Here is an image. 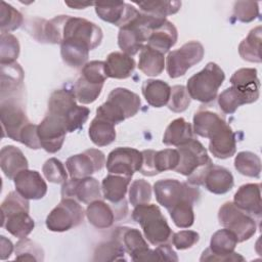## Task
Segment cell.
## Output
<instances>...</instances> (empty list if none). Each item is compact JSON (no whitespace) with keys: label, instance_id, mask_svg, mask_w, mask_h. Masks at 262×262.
Wrapping results in <instances>:
<instances>
[{"label":"cell","instance_id":"obj_1","mask_svg":"<svg viewBox=\"0 0 262 262\" xmlns=\"http://www.w3.org/2000/svg\"><path fill=\"white\" fill-rule=\"evenodd\" d=\"M165 19L137 10L126 24L120 27L118 34L119 47L130 56L136 54L147 44L151 30Z\"/></svg>","mask_w":262,"mask_h":262},{"label":"cell","instance_id":"obj_2","mask_svg":"<svg viewBox=\"0 0 262 262\" xmlns=\"http://www.w3.org/2000/svg\"><path fill=\"white\" fill-rule=\"evenodd\" d=\"M179 162L175 171L187 177L191 185H203L205 175L213 164L204 145L195 138L177 146Z\"/></svg>","mask_w":262,"mask_h":262},{"label":"cell","instance_id":"obj_3","mask_svg":"<svg viewBox=\"0 0 262 262\" xmlns=\"http://www.w3.org/2000/svg\"><path fill=\"white\" fill-rule=\"evenodd\" d=\"M29 200L17 191L9 192L2 202V227L15 237H27L35 227V222L29 215Z\"/></svg>","mask_w":262,"mask_h":262},{"label":"cell","instance_id":"obj_4","mask_svg":"<svg viewBox=\"0 0 262 262\" xmlns=\"http://www.w3.org/2000/svg\"><path fill=\"white\" fill-rule=\"evenodd\" d=\"M74 91L58 89L51 93L48 100V114L60 118L69 133L80 129L88 120L90 111L86 106L76 103Z\"/></svg>","mask_w":262,"mask_h":262},{"label":"cell","instance_id":"obj_5","mask_svg":"<svg viewBox=\"0 0 262 262\" xmlns=\"http://www.w3.org/2000/svg\"><path fill=\"white\" fill-rule=\"evenodd\" d=\"M140 98L131 90L118 87L112 90L104 103L96 110V117L119 124L135 116L140 110Z\"/></svg>","mask_w":262,"mask_h":262},{"label":"cell","instance_id":"obj_6","mask_svg":"<svg viewBox=\"0 0 262 262\" xmlns=\"http://www.w3.org/2000/svg\"><path fill=\"white\" fill-rule=\"evenodd\" d=\"M132 218L141 226L144 237L154 246L168 243L173 235L166 218L157 205L147 203L134 207Z\"/></svg>","mask_w":262,"mask_h":262},{"label":"cell","instance_id":"obj_7","mask_svg":"<svg viewBox=\"0 0 262 262\" xmlns=\"http://www.w3.org/2000/svg\"><path fill=\"white\" fill-rule=\"evenodd\" d=\"M225 79V74L215 62H208L199 73L191 76L186 85L190 98L209 103L213 101Z\"/></svg>","mask_w":262,"mask_h":262},{"label":"cell","instance_id":"obj_8","mask_svg":"<svg viewBox=\"0 0 262 262\" xmlns=\"http://www.w3.org/2000/svg\"><path fill=\"white\" fill-rule=\"evenodd\" d=\"M154 192L158 203L168 211L174 206L188 201L196 203L200 190L188 182H180L176 179H162L154 184Z\"/></svg>","mask_w":262,"mask_h":262},{"label":"cell","instance_id":"obj_9","mask_svg":"<svg viewBox=\"0 0 262 262\" xmlns=\"http://www.w3.org/2000/svg\"><path fill=\"white\" fill-rule=\"evenodd\" d=\"M218 220L224 228L235 234L238 243L251 238L257 229L255 218L237 208L233 202H226L220 207Z\"/></svg>","mask_w":262,"mask_h":262},{"label":"cell","instance_id":"obj_10","mask_svg":"<svg viewBox=\"0 0 262 262\" xmlns=\"http://www.w3.org/2000/svg\"><path fill=\"white\" fill-rule=\"evenodd\" d=\"M84 210L82 206L71 198H62L60 203L48 214L46 227L50 231L62 232L77 227L84 220Z\"/></svg>","mask_w":262,"mask_h":262},{"label":"cell","instance_id":"obj_11","mask_svg":"<svg viewBox=\"0 0 262 262\" xmlns=\"http://www.w3.org/2000/svg\"><path fill=\"white\" fill-rule=\"evenodd\" d=\"M237 243V238L231 230L227 228L219 229L212 235L210 247L203 252L200 260L217 262L244 261L245 258L234 252Z\"/></svg>","mask_w":262,"mask_h":262},{"label":"cell","instance_id":"obj_12","mask_svg":"<svg viewBox=\"0 0 262 262\" xmlns=\"http://www.w3.org/2000/svg\"><path fill=\"white\" fill-rule=\"evenodd\" d=\"M20 97L21 96H11L1 98L0 104L3 136H7L14 141H19L21 130L31 123L20 102Z\"/></svg>","mask_w":262,"mask_h":262},{"label":"cell","instance_id":"obj_13","mask_svg":"<svg viewBox=\"0 0 262 262\" xmlns=\"http://www.w3.org/2000/svg\"><path fill=\"white\" fill-rule=\"evenodd\" d=\"M205 49L198 41H189L179 49L169 52L167 56V73L175 79L185 75L192 66L199 63L204 57Z\"/></svg>","mask_w":262,"mask_h":262},{"label":"cell","instance_id":"obj_14","mask_svg":"<svg viewBox=\"0 0 262 262\" xmlns=\"http://www.w3.org/2000/svg\"><path fill=\"white\" fill-rule=\"evenodd\" d=\"M102 36V31L96 24L85 18L64 15L61 41L67 38H76L88 43L91 49H95L101 43Z\"/></svg>","mask_w":262,"mask_h":262},{"label":"cell","instance_id":"obj_15","mask_svg":"<svg viewBox=\"0 0 262 262\" xmlns=\"http://www.w3.org/2000/svg\"><path fill=\"white\" fill-rule=\"evenodd\" d=\"M37 133L41 147L49 154H54L61 148L68 130L60 118L47 113L38 125Z\"/></svg>","mask_w":262,"mask_h":262},{"label":"cell","instance_id":"obj_16","mask_svg":"<svg viewBox=\"0 0 262 262\" xmlns=\"http://www.w3.org/2000/svg\"><path fill=\"white\" fill-rule=\"evenodd\" d=\"M105 164L104 154L96 148H89L70 157L66 167L71 178H85L100 171Z\"/></svg>","mask_w":262,"mask_h":262},{"label":"cell","instance_id":"obj_17","mask_svg":"<svg viewBox=\"0 0 262 262\" xmlns=\"http://www.w3.org/2000/svg\"><path fill=\"white\" fill-rule=\"evenodd\" d=\"M141 164V151L131 147H117L108 154L106 169L110 174H118L132 178L133 174L140 170Z\"/></svg>","mask_w":262,"mask_h":262},{"label":"cell","instance_id":"obj_18","mask_svg":"<svg viewBox=\"0 0 262 262\" xmlns=\"http://www.w3.org/2000/svg\"><path fill=\"white\" fill-rule=\"evenodd\" d=\"M61 196L71 198L84 204H90L101 198L99 182L93 177L71 178L61 186Z\"/></svg>","mask_w":262,"mask_h":262},{"label":"cell","instance_id":"obj_19","mask_svg":"<svg viewBox=\"0 0 262 262\" xmlns=\"http://www.w3.org/2000/svg\"><path fill=\"white\" fill-rule=\"evenodd\" d=\"M63 19L64 15H57L50 20L36 17L29 21L27 29L38 42L60 44Z\"/></svg>","mask_w":262,"mask_h":262},{"label":"cell","instance_id":"obj_20","mask_svg":"<svg viewBox=\"0 0 262 262\" xmlns=\"http://www.w3.org/2000/svg\"><path fill=\"white\" fill-rule=\"evenodd\" d=\"M209 150L218 159H228L236 151L235 134L224 121L209 136Z\"/></svg>","mask_w":262,"mask_h":262},{"label":"cell","instance_id":"obj_21","mask_svg":"<svg viewBox=\"0 0 262 262\" xmlns=\"http://www.w3.org/2000/svg\"><path fill=\"white\" fill-rule=\"evenodd\" d=\"M13 180L15 190L27 200H40L47 192V184L38 171L25 169Z\"/></svg>","mask_w":262,"mask_h":262},{"label":"cell","instance_id":"obj_22","mask_svg":"<svg viewBox=\"0 0 262 262\" xmlns=\"http://www.w3.org/2000/svg\"><path fill=\"white\" fill-rule=\"evenodd\" d=\"M233 203L244 212L254 218L260 219L262 214L260 183H247L242 185L234 194Z\"/></svg>","mask_w":262,"mask_h":262},{"label":"cell","instance_id":"obj_23","mask_svg":"<svg viewBox=\"0 0 262 262\" xmlns=\"http://www.w3.org/2000/svg\"><path fill=\"white\" fill-rule=\"evenodd\" d=\"M96 14L104 21L122 27L137 11V9L125 2L94 3Z\"/></svg>","mask_w":262,"mask_h":262},{"label":"cell","instance_id":"obj_24","mask_svg":"<svg viewBox=\"0 0 262 262\" xmlns=\"http://www.w3.org/2000/svg\"><path fill=\"white\" fill-rule=\"evenodd\" d=\"M92 50L88 43L76 38L63 39L60 43V54L64 63L71 68L84 67Z\"/></svg>","mask_w":262,"mask_h":262},{"label":"cell","instance_id":"obj_25","mask_svg":"<svg viewBox=\"0 0 262 262\" xmlns=\"http://www.w3.org/2000/svg\"><path fill=\"white\" fill-rule=\"evenodd\" d=\"M24 72L18 63L1 64V98L21 96Z\"/></svg>","mask_w":262,"mask_h":262},{"label":"cell","instance_id":"obj_26","mask_svg":"<svg viewBox=\"0 0 262 262\" xmlns=\"http://www.w3.org/2000/svg\"><path fill=\"white\" fill-rule=\"evenodd\" d=\"M177 38V29L171 21L165 19L161 25L151 30L147 45L165 54L176 44Z\"/></svg>","mask_w":262,"mask_h":262},{"label":"cell","instance_id":"obj_27","mask_svg":"<svg viewBox=\"0 0 262 262\" xmlns=\"http://www.w3.org/2000/svg\"><path fill=\"white\" fill-rule=\"evenodd\" d=\"M230 83L231 86L243 92L252 103L259 98L260 83L256 69L243 68L235 71L230 78Z\"/></svg>","mask_w":262,"mask_h":262},{"label":"cell","instance_id":"obj_28","mask_svg":"<svg viewBox=\"0 0 262 262\" xmlns=\"http://www.w3.org/2000/svg\"><path fill=\"white\" fill-rule=\"evenodd\" d=\"M234 181L233 176L229 170L224 167L211 165L207 171L203 185L212 193L215 194H224L231 190L233 187Z\"/></svg>","mask_w":262,"mask_h":262},{"label":"cell","instance_id":"obj_29","mask_svg":"<svg viewBox=\"0 0 262 262\" xmlns=\"http://www.w3.org/2000/svg\"><path fill=\"white\" fill-rule=\"evenodd\" d=\"M114 239L118 241L124 250L130 255L133 260L137 255L148 249V245L141 232L136 228L131 227H118L112 236Z\"/></svg>","mask_w":262,"mask_h":262},{"label":"cell","instance_id":"obj_30","mask_svg":"<svg viewBox=\"0 0 262 262\" xmlns=\"http://www.w3.org/2000/svg\"><path fill=\"white\" fill-rule=\"evenodd\" d=\"M85 214L89 223L98 229L110 228L118 220L114 206L101 200L90 203Z\"/></svg>","mask_w":262,"mask_h":262},{"label":"cell","instance_id":"obj_31","mask_svg":"<svg viewBox=\"0 0 262 262\" xmlns=\"http://www.w3.org/2000/svg\"><path fill=\"white\" fill-rule=\"evenodd\" d=\"M0 166L8 179H14L20 171L28 169L29 165L27 158L19 148L13 145H6L0 151Z\"/></svg>","mask_w":262,"mask_h":262},{"label":"cell","instance_id":"obj_32","mask_svg":"<svg viewBox=\"0 0 262 262\" xmlns=\"http://www.w3.org/2000/svg\"><path fill=\"white\" fill-rule=\"evenodd\" d=\"M130 181L131 177L118 174H108L101 182L103 198L111 204H120L124 202Z\"/></svg>","mask_w":262,"mask_h":262},{"label":"cell","instance_id":"obj_33","mask_svg":"<svg viewBox=\"0 0 262 262\" xmlns=\"http://www.w3.org/2000/svg\"><path fill=\"white\" fill-rule=\"evenodd\" d=\"M105 62V72L108 78L126 79L129 78L135 69V60L130 55L115 51L107 55Z\"/></svg>","mask_w":262,"mask_h":262},{"label":"cell","instance_id":"obj_34","mask_svg":"<svg viewBox=\"0 0 262 262\" xmlns=\"http://www.w3.org/2000/svg\"><path fill=\"white\" fill-rule=\"evenodd\" d=\"M141 91L149 105L154 107H162L169 101L171 87L168 83L162 80L149 79L143 82Z\"/></svg>","mask_w":262,"mask_h":262},{"label":"cell","instance_id":"obj_35","mask_svg":"<svg viewBox=\"0 0 262 262\" xmlns=\"http://www.w3.org/2000/svg\"><path fill=\"white\" fill-rule=\"evenodd\" d=\"M193 138V130L190 123L183 118H177L166 128L163 136V143L166 145L179 146Z\"/></svg>","mask_w":262,"mask_h":262},{"label":"cell","instance_id":"obj_36","mask_svg":"<svg viewBox=\"0 0 262 262\" xmlns=\"http://www.w3.org/2000/svg\"><path fill=\"white\" fill-rule=\"evenodd\" d=\"M165 68V56L147 44L140 50L138 69L146 76H158Z\"/></svg>","mask_w":262,"mask_h":262},{"label":"cell","instance_id":"obj_37","mask_svg":"<svg viewBox=\"0 0 262 262\" xmlns=\"http://www.w3.org/2000/svg\"><path fill=\"white\" fill-rule=\"evenodd\" d=\"M225 119L218 112L209 108H200L193 116V132L208 138L210 133Z\"/></svg>","mask_w":262,"mask_h":262},{"label":"cell","instance_id":"obj_38","mask_svg":"<svg viewBox=\"0 0 262 262\" xmlns=\"http://www.w3.org/2000/svg\"><path fill=\"white\" fill-rule=\"evenodd\" d=\"M88 134L91 141L95 145L97 146L110 145L116 139L115 124L102 118L95 117L89 126Z\"/></svg>","mask_w":262,"mask_h":262},{"label":"cell","instance_id":"obj_39","mask_svg":"<svg viewBox=\"0 0 262 262\" xmlns=\"http://www.w3.org/2000/svg\"><path fill=\"white\" fill-rule=\"evenodd\" d=\"M261 34L260 26L252 29L248 36L239 43L238 53L244 60L250 62H261Z\"/></svg>","mask_w":262,"mask_h":262},{"label":"cell","instance_id":"obj_40","mask_svg":"<svg viewBox=\"0 0 262 262\" xmlns=\"http://www.w3.org/2000/svg\"><path fill=\"white\" fill-rule=\"evenodd\" d=\"M139 7V11L161 18H166L167 15L174 14L181 7L180 1H144L134 2Z\"/></svg>","mask_w":262,"mask_h":262},{"label":"cell","instance_id":"obj_41","mask_svg":"<svg viewBox=\"0 0 262 262\" xmlns=\"http://www.w3.org/2000/svg\"><path fill=\"white\" fill-rule=\"evenodd\" d=\"M234 168L244 176L258 178L261 172V160L252 151H241L235 156Z\"/></svg>","mask_w":262,"mask_h":262},{"label":"cell","instance_id":"obj_42","mask_svg":"<svg viewBox=\"0 0 262 262\" xmlns=\"http://www.w3.org/2000/svg\"><path fill=\"white\" fill-rule=\"evenodd\" d=\"M249 103H252L251 100L233 86L226 88L218 96V104L224 114H233L237 107Z\"/></svg>","mask_w":262,"mask_h":262},{"label":"cell","instance_id":"obj_43","mask_svg":"<svg viewBox=\"0 0 262 262\" xmlns=\"http://www.w3.org/2000/svg\"><path fill=\"white\" fill-rule=\"evenodd\" d=\"M126 251L122 245L112 237L111 241L99 244L94 251V261H126Z\"/></svg>","mask_w":262,"mask_h":262},{"label":"cell","instance_id":"obj_44","mask_svg":"<svg viewBox=\"0 0 262 262\" xmlns=\"http://www.w3.org/2000/svg\"><path fill=\"white\" fill-rule=\"evenodd\" d=\"M103 85L89 82L80 77L74 86V93L78 102L90 104L94 102L101 93Z\"/></svg>","mask_w":262,"mask_h":262},{"label":"cell","instance_id":"obj_45","mask_svg":"<svg viewBox=\"0 0 262 262\" xmlns=\"http://www.w3.org/2000/svg\"><path fill=\"white\" fill-rule=\"evenodd\" d=\"M15 260L43 261L44 251L37 243L24 237L15 245Z\"/></svg>","mask_w":262,"mask_h":262},{"label":"cell","instance_id":"obj_46","mask_svg":"<svg viewBox=\"0 0 262 262\" xmlns=\"http://www.w3.org/2000/svg\"><path fill=\"white\" fill-rule=\"evenodd\" d=\"M0 31L1 34H9V32L18 29L23 21V15L14 7L7 4L6 2H1L0 7Z\"/></svg>","mask_w":262,"mask_h":262},{"label":"cell","instance_id":"obj_47","mask_svg":"<svg viewBox=\"0 0 262 262\" xmlns=\"http://www.w3.org/2000/svg\"><path fill=\"white\" fill-rule=\"evenodd\" d=\"M193 205L194 203L185 201L174 206L168 211L174 224L177 227L188 228L193 224L194 222Z\"/></svg>","mask_w":262,"mask_h":262},{"label":"cell","instance_id":"obj_48","mask_svg":"<svg viewBox=\"0 0 262 262\" xmlns=\"http://www.w3.org/2000/svg\"><path fill=\"white\" fill-rule=\"evenodd\" d=\"M179 162V154L177 149L166 148L163 150L155 151L154 154V170L157 174H160L167 170H175Z\"/></svg>","mask_w":262,"mask_h":262},{"label":"cell","instance_id":"obj_49","mask_svg":"<svg viewBox=\"0 0 262 262\" xmlns=\"http://www.w3.org/2000/svg\"><path fill=\"white\" fill-rule=\"evenodd\" d=\"M0 62L9 64L15 62L19 54V43L16 37L11 34H1Z\"/></svg>","mask_w":262,"mask_h":262},{"label":"cell","instance_id":"obj_50","mask_svg":"<svg viewBox=\"0 0 262 262\" xmlns=\"http://www.w3.org/2000/svg\"><path fill=\"white\" fill-rule=\"evenodd\" d=\"M151 200V185L144 179H137L129 188V201L132 206L147 204Z\"/></svg>","mask_w":262,"mask_h":262},{"label":"cell","instance_id":"obj_51","mask_svg":"<svg viewBox=\"0 0 262 262\" xmlns=\"http://www.w3.org/2000/svg\"><path fill=\"white\" fill-rule=\"evenodd\" d=\"M45 178L52 183H64L68 180V174L63 164L56 158H50L42 167Z\"/></svg>","mask_w":262,"mask_h":262},{"label":"cell","instance_id":"obj_52","mask_svg":"<svg viewBox=\"0 0 262 262\" xmlns=\"http://www.w3.org/2000/svg\"><path fill=\"white\" fill-rule=\"evenodd\" d=\"M190 96L186 90V87L182 85H175L171 88L170 98L168 101V107L174 113L184 112L190 104Z\"/></svg>","mask_w":262,"mask_h":262},{"label":"cell","instance_id":"obj_53","mask_svg":"<svg viewBox=\"0 0 262 262\" xmlns=\"http://www.w3.org/2000/svg\"><path fill=\"white\" fill-rule=\"evenodd\" d=\"M80 77L92 83L104 84L105 80L108 78L105 72V62L100 60H92L87 62L82 68Z\"/></svg>","mask_w":262,"mask_h":262},{"label":"cell","instance_id":"obj_54","mask_svg":"<svg viewBox=\"0 0 262 262\" xmlns=\"http://www.w3.org/2000/svg\"><path fill=\"white\" fill-rule=\"evenodd\" d=\"M234 17L242 23H250L259 16V7L257 2L237 1L233 6Z\"/></svg>","mask_w":262,"mask_h":262},{"label":"cell","instance_id":"obj_55","mask_svg":"<svg viewBox=\"0 0 262 262\" xmlns=\"http://www.w3.org/2000/svg\"><path fill=\"white\" fill-rule=\"evenodd\" d=\"M200 239L198 232L193 230H181L172 235L173 246L177 250H185L191 248Z\"/></svg>","mask_w":262,"mask_h":262},{"label":"cell","instance_id":"obj_56","mask_svg":"<svg viewBox=\"0 0 262 262\" xmlns=\"http://www.w3.org/2000/svg\"><path fill=\"white\" fill-rule=\"evenodd\" d=\"M37 128H38V125L32 124V123L25 126L19 134V142H21L23 144L27 145L32 149L42 148L39 141Z\"/></svg>","mask_w":262,"mask_h":262},{"label":"cell","instance_id":"obj_57","mask_svg":"<svg viewBox=\"0 0 262 262\" xmlns=\"http://www.w3.org/2000/svg\"><path fill=\"white\" fill-rule=\"evenodd\" d=\"M156 150L154 149H145L142 150V164L140 167L139 172L144 176H155L156 172L154 170V154Z\"/></svg>","mask_w":262,"mask_h":262},{"label":"cell","instance_id":"obj_58","mask_svg":"<svg viewBox=\"0 0 262 262\" xmlns=\"http://www.w3.org/2000/svg\"><path fill=\"white\" fill-rule=\"evenodd\" d=\"M155 250L158 254L159 261H178L176 252L168 243L159 245Z\"/></svg>","mask_w":262,"mask_h":262},{"label":"cell","instance_id":"obj_59","mask_svg":"<svg viewBox=\"0 0 262 262\" xmlns=\"http://www.w3.org/2000/svg\"><path fill=\"white\" fill-rule=\"evenodd\" d=\"M13 251L12 243L5 236L1 235V260H5L10 257Z\"/></svg>","mask_w":262,"mask_h":262},{"label":"cell","instance_id":"obj_60","mask_svg":"<svg viewBox=\"0 0 262 262\" xmlns=\"http://www.w3.org/2000/svg\"><path fill=\"white\" fill-rule=\"evenodd\" d=\"M66 4L72 8H75V9H84L90 5H93L94 3H91V2H88V3H81V2H66Z\"/></svg>","mask_w":262,"mask_h":262}]
</instances>
